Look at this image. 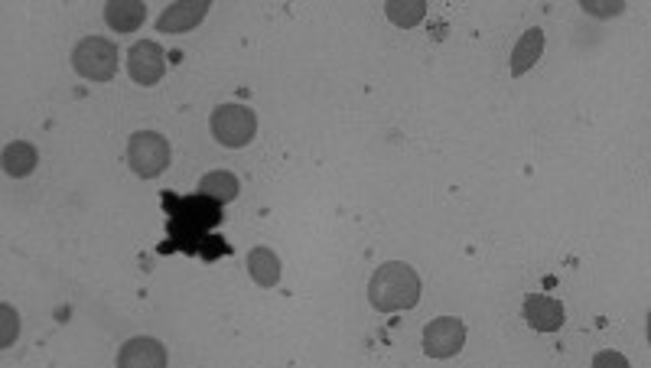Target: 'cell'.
<instances>
[{"instance_id":"52a82bcc","label":"cell","mask_w":651,"mask_h":368,"mask_svg":"<svg viewBox=\"0 0 651 368\" xmlns=\"http://www.w3.org/2000/svg\"><path fill=\"white\" fill-rule=\"evenodd\" d=\"M209 7H212V0H180V4H170V7L160 14L157 30H160V33H167V36H170V33H173V36H180V33L196 30L199 23L206 20Z\"/></svg>"},{"instance_id":"3957f363","label":"cell","mask_w":651,"mask_h":368,"mask_svg":"<svg viewBox=\"0 0 651 368\" xmlns=\"http://www.w3.org/2000/svg\"><path fill=\"white\" fill-rule=\"evenodd\" d=\"M72 66L88 82H111L118 75V43L108 36H85L72 49Z\"/></svg>"},{"instance_id":"8fae6325","label":"cell","mask_w":651,"mask_h":368,"mask_svg":"<svg viewBox=\"0 0 651 368\" xmlns=\"http://www.w3.org/2000/svg\"><path fill=\"white\" fill-rule=\"evenodd\" d=\"M105 20L111 30L118 33H134L140 23L147 20V4L144 0H111L105 7Z\"/></svg>"},{"instance_id":"9c48e42d","label":"cell","mask_w":651,"mask_h":368,"mask_svg":"<svg viewBox=\"0 0 651 368\" xmlns=\"http://www.w3.org/2000/svg\"><path fill=\"white\" fill-rule=\"evenodd\" d=\"M121 368H163L167 365V349L163 342L150 336H134L131 342H124V349L118 352Z\"/></svg>"},{"instance_id":"e0dca14e","label":"cell","mask_w":651,"mask_h":368,"mask_svg":"<svg viewBox=\"0 0 651 368\" xmlns=\"http://www.w3.org/2000/svg\"><path fill=\"white\" fill-rule=\"evenodd\" d=\"M583 10H586V14H593V17H616L625 10V4H606V0H593V4H590V0H586Z\"/></svg>"},{"instance_id":"5bb4252c","label":"cell","mask_w":651,"mask_h":368,"mask_svg":"<svg viewBox=\"0 0 651 368\" xmlns=\"http://www.w3.org/2000/svg\"><path fill=\"white\" fill-rule=\"evenodd\" d=\"M238 189H241L238 176L228 173V170H212V173H206V176L199 180V193L209 196V199H215V202H222V206L238 196Z\"/></svg>"},{"instance_id":"7a4b0ae2","label":"cell","mask_w":651,"mask_h":368,"mask_svg":"<svg viewBox=\"0 0 651 368\" xmlns=\"http://www.w3.org/2000/svg\"><path fill=\"white\" fill-rule=\"evenodd\" d=\"M209 128H212V137L222 147L241 150L254 141V134H258V114H254V108L232 101V105H219L212 111Z\"/></svg>"},{"instance_id":"8992f818","label":"cell","mask_w":651,"mask_h":368,"mask_svg":"<svg viewBox=\"0 0 651 368\" xmlns=\"http://www.w3.org/2000/svg\"><path fill=\"white\" fill-rule=\"evenodd\" d=\"M127 72H131V79L144 88H153L163 72H167V53H163L160 43L153 40H140L131 46V53H127Z\"/></svg>"},{"instance_id":"6da1fadb","label":"cell","mask_w":651,"mask_h":368,"mask_svg":"<svg viewBox=\"0 0 651 368\" xmlns=\"http://www.w3.org/2000/svg\"><path fill=\"white\" fill-rule=\"evenodd\" d=\"M368 300L378 313L414 310L420 303V274L404 261L378 264V271L368 281Z\"/></svg>"},{"instance_id":"5b68a950","label":"cell","mask_w":651,"mask_h":368,"mask_svg":"<svg viewBox=\"0 0 651 368\" xmlns=\"http://www.w3.org/2000/svg\"><path fill=\"white\" fill-rule=\"evenodd\" d=\"M466 346V326L456 316H440L424 326V352L430 359H453Z\"/></svg>"},{"instance_id":"2e32d148","label":"cell","mask_w":651,"mask_h":368,"mask_svg":"<svg viewBox=\"0 0 651 368\" xmlns=\"http://www.w3.org/2000/svg\"><path fill=\"white\" fill-rule=\"evenodd\" d=\"M20 336V313L10 303H0V349H10Z\"/></svg>"},{"instance_id":"30bf717a","label":"cell","mask_w":651,"mask_h":368,"mask_svg":"<svg viewBox=\"0 0 651 368\" xmlns=\"http://www.w3.org/2000/svg\"><path fill=\"white\" fill-rule=\"evenodd\" d=\"M280 258H277V251L274 248H267V245H258V248H251L248 251V274H251V281L264 287V290H271L280 284Z\"/></svg>"},{"instance_id":"9a60e30c","label":"cell","mask_w":651,"mask_h":368,"mask_svg":"<svg viewBox=\"0 0 651 368\" xmlns=\"http://www.w3.org/2000/svg\"><path fill=\"white\" fill-rule=\"evenodd\" d=\"M385 14H388V20L394 23V27L411 30L427 17V4H424V0H388Z\"/></svg>"},{"instance_id":"ba28073f","label":"cell","mask_w":651,"mask_h":368,"mask_svg":"<svg viewBox=\"0 0 651 368\" xmlns=\"http://www.w3.org/2000/svg\"><path fill=\"white\" fill-rule=\"evenodd\" d=\"M525 320L531 329H538V333H557L567 320V310H564V303L554 300V297L528 294L525 297Z\"/></svg>"},{"instance_id":"7c38bea8","label":"cell","mask_w":651,"mask_h":368,"mask_svg":"<svg viewBox=\"0 0 651 368\" xmlns=\"http://www.w3.org/2000/svg\"><path fill=\"white\" fill-rule=\"evenodd\" d=\"M541 53H544V30L541 27L525 30V36H521L512 49V75L531 72L541 62Z\"/></svg>"},{"instance_id":"ac0fdd59","label":"cell","mask_w":651,"mask_h":368,"mask_svg":"<svg viewBox=\"0 0 651 368\" xmlns=\"http://www.w3.org/2000/svg\"><path fill=\"white\" fill-rule=\"evenodd\" d=\"M593 365L596 368H603V365H619V368H629V359H625L622 352H599V355H593Z\"/></svg>"},{"instance_id":"277c9868","label":"cell","mask_w":651,"mask_h":368,"mask_svg":"<svg viewBox=\"0 0 651 368\" xmlns=\"http://www.w3.org/2000/svg\"><path fill=\"white\" fill-rule=\"evenodd\" d=\"M170 141L157 131H137L127 141V163L140 180H157V176L170 167Z\"/></svg>"},{"instance_id":"4fadbf2b","label":"cell","mask_w":651,"mask_h":368,"mask_svg":"<svg viewBox=\"0 0 651 368\" xmlns=\"http://www.w3.org/2000/svg\"><path fill=\"white\" fill-rule=\"evenodd\" d=\"M36 163H40V154H36V147L30 141H14L4 147V173L14 176V180L30 176L36 170Z\"/></svg>"}]
</instances>
